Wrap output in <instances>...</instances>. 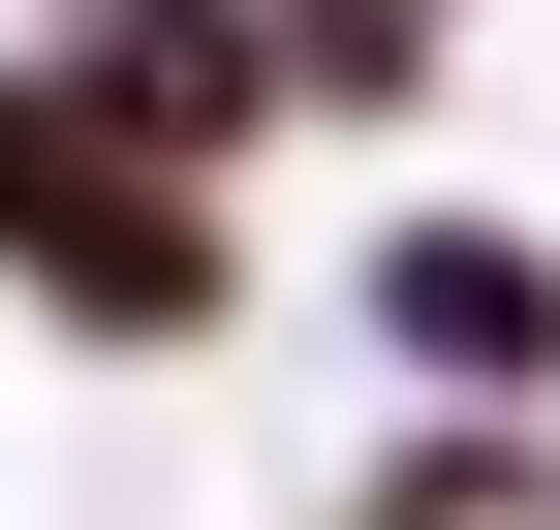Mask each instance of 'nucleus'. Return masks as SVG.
<instances>
[{"instance_id":"obj_1","label":"nucleus","mask_w":560,"mask_h":530,"mask_svg":"<svg viewBox=\"0 0 560 530\" xmlns=\"http://www.w3.org/2000/svg\"><path fill=\"white\" fill-rule=\"evenodd\" d=\"M374 312H405V375H467V406H529V375H560V281H529L499 219H405V281H374Z\"/></svg>"}]
</instances>
